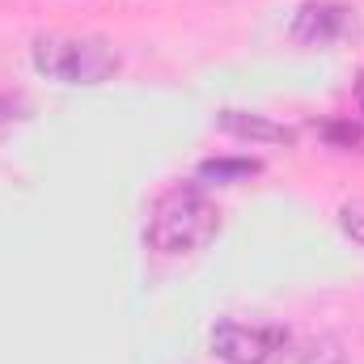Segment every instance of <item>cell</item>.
<instances>
[{"label":"cell","instance_id":"cell-1","mask_svg":"<svg viewBox=\"0 0 364 364\" xmlns=\"http://www.w3.org/2000/svg\"><path fill=\"white\" fill-rule=\"evenodd\" d=\"M220 225V212L216 203L203 195V186L195 182H178L170 186L157 203H153V216H149V246L157 255H191L199 246L212 242Z\"/></svg>","mask_w":364,"mask_h":364},{"label":"cell","instance_id":"cell-2","mask_svg":"<svg viewBox=\"0 0 364 364\" xmlns=\"http://www.w3.org/2000/svg\"><path fill=\"white\" fill-rule=\"evenodd\" d=\"M30 64L60 85H102L119 73V51L97 34H38L30 43Z\"/></svg>","mask_w":364,"mask_h":364},{"label":"cell","instance_id":"cell-3","mask_svg":"<svg viewBox=\"0 0 364 364\" xmlns=\"http://www.w3.org/2000/svg\"><path fill=\"white\" fill-rule=\"evenodd\" d=\"M212 352L225 364H275V356L284 352V331L225 318L212 326Z\"/></svg>","mask_w":364,"mask_h":364},{"label":"cell","instance_id":"cell-4","mask_svg":"<svg viewBox=\"0 0 364 364\" xmlns=\"http://www.w3.org/2000/svg\"><path fill=\"white\" fill-rule=\"evenodd\" d=\"M352 30H356V13L348 4H335V0H309L292 17V38L296 43H309V47L339 43Z\"/></svg>","mask_w":364,"mask_h":364},{"label":"cell","instance_id":"cell-5","mask_svg":"<svg viewBox=\"0 0 364 364\" xmlns=\"http://www.w3.org/2000/svg\"><path fill=\"white\" fill-rule=\"evenodd\" d=\"M225 132L242 136V140H272V144H292V132L279 127V123H267L263 114H242V110H225L216 119Z\"/></svg>","mask_w":364,"mask_h":364},{"label":"cell","instance_id":"cell-6","mask_svg":"<svg viewBox=\"0 0 364 364\" xmlns=\"http://www.w3.org/2000/svg\"><path fill=\"white\" fill-rule=\"evenodd\" d=\"M250 174H259V161H250V157H237V161L220 157V161L199 166V178H212V182H237V178H250Z\"/></svg>","mask_w":364,"mask_h":364},{"label":"cell","instance_id":"cell-7","mask_svg":"<svg viewBox=\"0 0 364 364\" xmlns=\"http://www.w3.org/2000/svg\"><path fill=\"white\" fill-rule=\"evenodd\" d=\"M275 360H284V364H343L339 360V352H331V348H318V343H309V348H296V352H279Z\"/></svg>","mask_w":364,"mask_h":364},{"label":"cell","instance_id":"cell-8","mask_svg":"<svg viewBox=\"0 0 364 364\" xmlns=\"http://www.w3.org/2000/svg\"><path fill=\"white\" fill-rule=\"evenodd\" d=\"M343 229H348L356 242H364V203H348V208H343Z\"/></svg>","mask_w":364,"mask_h":364},{"label":"cell","instance_id":"cell-9","mask_svg":"<svg viewBox=\"0 0 364 364\" xmlns=\"http://www.w3.org/2000/svg\"><path fill=\"white\" fill-rule=\"evenodd\" d=\"M356 97H360V110H364V77H360V85H356Z\"/></svg>","mask_w":364,"mask_h":364}]
</instances>
